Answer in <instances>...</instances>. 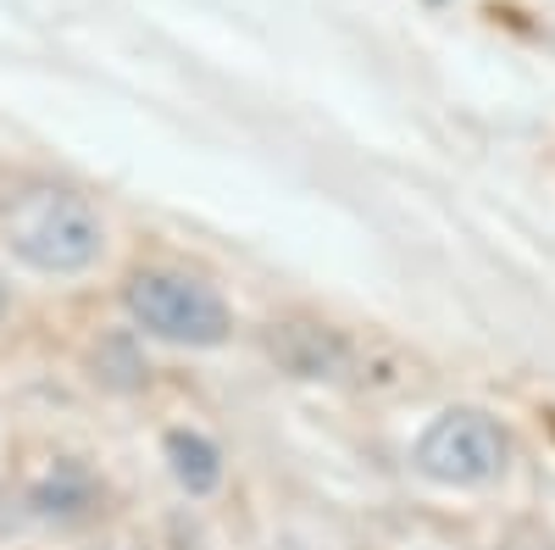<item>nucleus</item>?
<instances>
[{"mask_svg": "<svg viewBox=\"0 0 555 550\" xmlns=\"http://www.w3.org/2000/svg\"><path fill=\"white\" fill-rule=\"evenodd\" d=\"M0 240L12 245L34 272L73 279V272L95 267L106 251V222L78 190L67 183H23L17 195L0 201Z\"/></svg>", "mask_w": 555, "mask_h": 550, "instance_id": "obj_1", "label": "nucleus"}, {"mask_svg": "<svg viewBox=\"0 0 555 550\" xmlns=\"http://www.w3.org/2000/svg\"><path fill=\"white\" fill-rule=\"evenodd\" d=\"M128 317L151 340H167V345H190V350H211L234 334V311L228 300L206 284V279H190L178 267H145L133 272L128 290Z\"/></svg>", "mask_w": 555, "mask_h": 550, "instance_id": "obj_2", "label": "nucleus"}, {"mask_svg": "<svg viewBox=\"0 0 555 550\" xmlns=\"http://www.w3.org/2000/svg\"><path fill=\"white\" fill-rule=\"evenodd\" d=\"M512 462V439L505 429L478 406H450L423 429L416 439V468H423L434 484H450V489H478V484H494Z\"/></svg>", "mask_w": 555, "mask_h": 550, "instance_id": "obj_3", "label": "nucleus"}, {"mask_svg": "<svg viewBox=\"0 0 555 550\" xmlns=\"http://www.w3.org/2000/svg\"><path fill=\"white\" fill-rule=\"evenodd\" d=\"M267 356L284 367L289 379H345L350 373V340L328 323H306V317H284L267 329Z\"/></svg>", "mask_w": 555, "mask_h": 550, "instance_id": "obj_4", "label": "nucleus"}, {"mask_svg": "<svg viewBox=\"0 0 555 550\" xmlns=\"http://www.w3.org/2000/svg\"><path fill=\"white\" fill-rule=\"evenodd\" d=\"M162 450H167L172 478L190 489V495H211V489L222 484V450H217L206 434H195V429H172V434L162 439Z\"/></svg>", "mask_w": 555, "mask_h": 550, "instance_id": "obj_5", "label": "nucleus"}, {"mask_svg": "<svg viewBox=\"0 0 555 550\" xmlns=\"http://www.w3.org/2000/svg\"><path fill=\"white\" fill-rule=\"evenodd\" d=\"M0 311H7V284H0Z\"/></svg>", "mask_w": 555, "mask_h": 550, "instance_id": "obj_6", "label": "nucleus"}]
</instances>
